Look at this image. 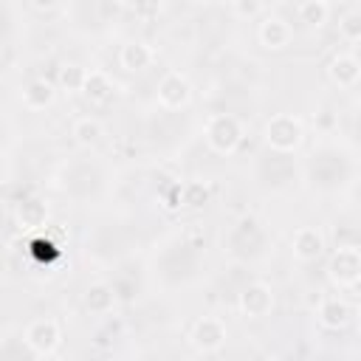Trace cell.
Segmentation results:
<instances>
[{"mask_svg":"<svg viewBox=\"0 0 361 361\" xmlns=\"http://www.w3.org/2000/svg\"><path fill=\"white\" fill-rule=\"evenodd\" d=\"M203 135L212 152L217 155H234L243 144V121L234 113H212L203 124Z\"/></svg>","mask_w":361,"mask_h":361,"instance_id":"1","label":"cell"},{"mask_svg":"<svg viewBox=\"0 0 361 361\" xmlns=\"http://www.w3.org/2000/svg\"><path fill=\"white\" fill-rule=\"evenodd\" d=\"M262 138L276 152H293L305 141V124H302V118H296L290 113H276L265 121Z\"/></svg>","mask_w":361,"mask_h":361,"instance_id":"2","label":"cell"},{"mask_svg":"<svg viewBox=\"0 0 361 361\" xmlns=\"http://www.w3.org/2000/svg\"><path fill=\"white\" fill-rule=\"evenodd\" d=\"M327 276L338 288H353L355 282H361V248L355 245L336 248L327 262Z\"/></svg>","mask_w":361,"mask_h":361,"instance_id":"3","label":"cell"},{"mask_svg":"<svg viewBox=\"0 0 361 361\" xmlns=\"http://www.w3.org/2000/svg\"><path fill=\"white\" fill-rule=\"evenodd\" d=\"M158 102L166 107V110H180L192 102V82L183 71H175L169 68L161 79H158Z\"/></svg>","mask_w":361,"mask_h":361,"instance_id":"4","label":"cell"},{"mask_svg":"<svg viewBox=\"0 0 361 361\" xmlns=\"http://www.w3.org/2000/svg\"><path fill=\"white\" fill-rule=\"evenodd\" d=\"M228 338L226 322L220 316H200L192 330H189V341L197 353H217Z\"/></svg>","mask_w":361,"mask_h":361,"instance_id":"5","label":"cell"},{"mask_svg":"<svg viewBox=\"0 0 361 361\" xmlns=\"http://www.w3.org/2000/svg\"><path fill=\"white\" fill-rule=\"evenodd\" d=\"M23 341L31 353L37 355H51L56 353V347L62 344V330L54 319H34L25 330H23Z\"/></svg>","mask_w":361,"mask_h":361,"instance_id":"6","label":"cell"},{"mask_svg":"<svg viewBox=\"0 0 361 361\" xmlns=\"http://www.w3.org/2000/svg\"><path fill=\"white\" fill-rule=\"evenodd\" d=\"M237 307H240V313L248 316V319H262V316H268L271 307H274V290H271V285H268V282H248V285L240 290V296H237Z\"/></svg>","mask_w":361,"mask_h":361,"instance_id":"7","label":"cell"},{"mask_svg":"<svg viewBox=\"0 0 361 361\" xmlns=\"http://www.w3.org/2000/svg\"><path fill=\"white\" fill-rule=\"evenodd\" d=\"M257 37H259V45L268 48V51H282L290 45L293 39V25L279 17V14H265L259 28H257Z\"/></svg>","mask_w":361,"mask_h":361,"instance_id":"8","label":"cell"},{"mask_svg":"<svg viewBox=\"0 0 361 361\" xmlns=\"http://www.w3.org/2000/svg\"><path fill=\"white\" fill-rule=\"evenodd\" d=\"M327 79L344 90L361 85V62L355 54H347V51H338L333 54V59L327 62Z\"/></svg>","mask_w":361,"mask_h":361,"instance_id":"9","label":"cell"},{"mask_svg":"<svg viewBox=\"0 0 361 361\" xmlns=\"http://www.w3.org/2000/svg\"><path fill=\"white\" fill-rule=\"evenodd\" d=\"M290 248L299 262H313L324 254V234L316 226H299L290 237Z\"/></svg>","mask_w":361,"mask_h":361,"instance_id":"10","label":"cell"},{"mask_svg":"<svg viewBox=\"0 0 361 361\" xmlns=\"http://www.w3.org/2000/svg\"><path fill=\"white\" fill-rule=\"evenodd\" d=\"M118 65L124 71H130V73H141V71L155 65V48L149 42H144V39H130L118 51Z\"/></svg>","mask_w":361,"mask_h":361,"instance_id":"11","label":"cell"},{"mask_svg":"<svg viewBox=\"0 0 361 361\" xmlns=\"http://www.w3.org/2000/svg\"><path fill=\"white\" fill-rule=\"evenodd\" d=\"M20 99H23V107H25V110H45V107L54 104L56 87H54V82H48V79H31V82L23 85Z\"/></svg>","mask_w":361,"mask_h":361,"instance_id":"12","label":"cell"},{"mask_svg":"<svg viewBox=\"0 0 361 361\" xmlns=\"http://www.w3.org/2000/svg\"><path fill=\"white\" fill-rule=\"evenodd\" d=\"M319 324L327 327V330H341L347 322H350V307L341 296H324L319 302Z\"/></svg>","mask_w":361,"mask_h":361,"instance_id":"13","label":"cell"},{"mask_svg":"<svg viewBox=\"0 0 361 361\" xmlns=\"http://www.w3.org/2000/svg\"><path fill=\"white\" fill-rule=\"evenodd\" d=\"M85 307H87L93 316H107V313H113V307H116V290H113L107 282H93V285H87V290H85Z\"/></svg>","mask_w":361,"mask_h":361,"instance_id":"14","label":"cell"},{"mask_svg":"<svg viewBox=\"0 0 361 361\" xmlns=\"http://www.w3.org/2000/svg\"><path fill=\"white\" fill-rule=\"evenodd\" d=\"M14 217H17V223H20L23 228H39V226H45V220H48V206H45V200H39V197H23V200L14 206Z\"/></svg>","mask_w":361,"mask_h":361,"instance_id":"15","label":"cell"},{"mask_svg":"<svg viewBox=\"0 0 361 361\" xmlns=\"http://www.w3.org/2000/svg\"><path fill=\"white\" fill-rule=\"evenodd\" d=\"M82 96L90 99V102H96V104L107 102V99L113 96V79H110L104 71H96V68L87 71L85 85H82Z\"/></svg>","mask_w":361,"mask_h":361,"instance_id":"16","label":"cell"},{"mask_svg":"<svg viewBox=\"0 0 361 361\" xmlns=\"http://www.w3.org/2000/svg\"><path fill=\"white\" fill-rule=\"evenodd\" d=\"M71 135H73L76 144H82V147H93V144L102 141L104 127H102V121L93 118V116H79V118L73 121V127H71Z\"/></svg>","mask_w":361,"mask_h":361,"instance_id":"17","label":"cell"},{"mask_svg":"<svg viewBox=\"0 0 361 361\" xmlns=\"http://www.w3.org/2000/svg\"><path fill=\"white\" fill-rule=\"evenodd\" d=\"M296 17H299V23H305L310 28H319L330 17V3H324V0H305V3L296 6Z\"/></svg>","mask_w":361,"mask_h":361,"instance_id":"18","label":"cell"},{"mask_svg":"<svg viewBox=\"0 0 361 361\" xmlns=\"http://www.w3.org/2000/svg\"><path fill=\"white\" fill-rule=\"evenodd\" d=\"M209 197H212V189H209L206 180H189V183H183V206L200 209V206L209 203Z\"/></svg>","mask_w":361,"mask_h":361,"instance_id":"19","label":"cell"},{"mask_svg":"<svg viewBox=\"0 0 361 361\" xmlns=\"http://www.w3.org/2000/svg\"><path fill=\"white\" fill-rule=\"evenodd\" d=\"M338 34L347 42H361V8H350L338 17Z\"/></svg>","mask_w":361,"mask_h":361,"instance_id":"20","label":"cell"},{"mask_svg":"<svg viewBox=\"0 0 361 361\" xmlns=\"http://www.w3.org/2000/svg\"><path fill=\"white\" fill-rule=\"evenodd\" d=\"M85 76H87V71H85L82 65L65 62V65L59 68V87H62V90H79V93H82Z\"/></svg>","mask_w":361,"mask_h":361,"instance_id":"21","label":"cell"},{"mask_svg":"<svg viewBox=\"0 0 361 361\" xmlns=\"http://www.w3.org/2000/svg\"><path fill=\"white\" fill-rule=\"evenodd\" d=\"M265 3H259V0H234L231 3V11L237 14V17H257V14H265Z\"/></svg>","mask_w":361,"mask_h":361,"instance_id":"22","label":"cell"},{"mask_svg":"<svg viewBox=\"0 0 361 361\" xmlns=\"http://www.w3.org/2000/svg\"><path fill=\"white\" fill-rule=\"evenodd\" d=\"M164 209H169V212H175V209H180L183 206V183H175V186H169V192H164Z\"/></svg>","mask_w":361,"mask_h":361,"instance_id":"23","label":"cell"},{"mask_svg":"<svg viewBox=\"0 0 361 361\" xmlns=\"http://www.w3.org/2000/svg\"><path fill=\"white\" fill-rule=\"evenodd\" d=\"M124 8H130V11H135L138 17H155V14H161V3H135V6H127L124 3Z\"/></svg>","mask_w":361,"mask_h":361,"instance_id":"24","label":"cell"},{"mask_svg":"<svg viewBox=\"0 0 361 361\" xmlns=\"http://www.w3.org/2000/svg\"><path fill=\"white\" fill-rule=\"evenodd\" d=\"M28 8H34V11H59L62 6H59V3H48V0H45V3H42V0H31Z\"/></svg>","mask_w":361,"mask_h":361,"instance_id":"25","label":"cell"}]
</instances>
